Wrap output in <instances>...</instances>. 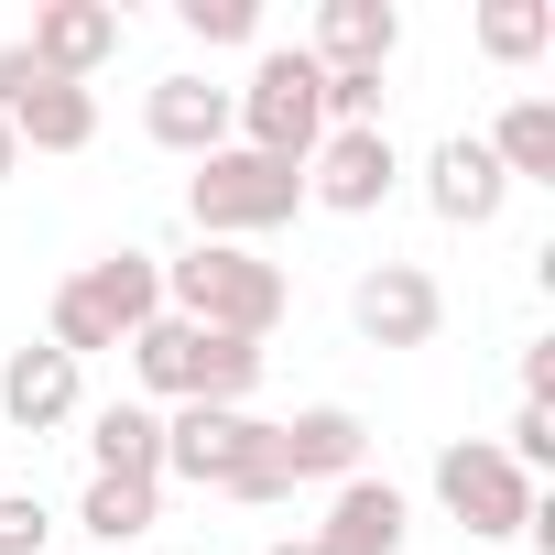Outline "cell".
Returning <instances> with one entry per match:
<instances>
[{
	"label": "cell",
	"mask_w": 555,
	"mask_h": 555,
	"mask_svg": "<svg viewBox=\"0 0 555 555\" xmlns=\"http://www.w3.org/2000/svg\"><path fill=\"white\" fill-rule=\"evenodd\" d=\"M284 306H295V284H284V261H261V250L196 240V250L164 261V317H185L207 338H250L261 349L272 327H284Z\"/></svg>",
	"instance_id": "1"
},
{
	"label": "cell",
	"mask_w": 555,
	"mask_h": 555,
	"mask_svg": "<svg viewBox=\"0 0 555 555\" xmlns=\"http://www.w3.org/2000/svg\"><path fill=\"white\" fill-rule=\"evenodd\" d=\"M153 317H164V261L153 250H99V261H77L66 284H55L44 338L66 360H88V349H131Z\"/></svg>",
	"instance_id": "2"
},
{
	"label": "cell",
	"mask_w": 555,
	"mask_h": 555,
	"mask_svg": "<svg viewBox=\"0 0 555 555\" xmlns=\"http://www.w3.org/2000/svg\"><path fill=\"white\" fill-rule=\"evenodd\" d=\"M164 479H196L218 501H284L272 468V425L250 403H175L164 414Z\"/></svg>",
	"instance_id": "3"
},
{
	"label": "cell",
	"mask_w": 555,
	"mask_h": 555,
	"mask_svg": "<svg viewBox=\"0 0 555 555\" xmlns=\"http://www.w3.org/2000/svg\"><path fill=\"white\" fill-rule=\"evenodd\" d=\"M229 142L272 153V164H317V142H327V66L306 44H272L250 66V88H229Z\"/></svg>",
	"instance_id": "4"
},
{
	"label": "cell",
	"mask_w": 555,
	"mask_h": 555,
	"mask_svg": "<svg viewBox=\"0 0 555 555\" xmlns=\"http://www.w3.org/2000/svg\"><path fill=\"white\" fill-rule=\"evenodd\" d=\"M306 207V164H272V153H207L196 175H185V218H196V240H229V250H250L261 229H284Z\"/></svg>",
	"instance_id": "5"
},
{
	"label": "cell",
	"mask_w": 555,
	"mask_h": 555,
	"mask_svg": "<svg viewBox=\"0 0 555 555\" xmlns=\"http://www.w3.org/2000/svg\"><path fill=\"white\" fill-rule=\"evenodd\" d=\"M131 382H142L153 403H250L261 349H250V338H207V327H185V317H153V327L131 338Z\"/></svg>",
	"instance_id": "6"
},
{
	"label": "cell",
	"mask_w": 555,
	"mask_h": 555,
	"mask_svg": "<svg viewBox=\"0 0 555 555\" xmlns=\"http://www.w3.org/2000/svg\"><path fill=\"white\" fill-rule=\"evenodd\" d=\"M436 501H447V522H457L468 544H501V533H522V522H533V479H522L490 436L436 447Z\"/></svg>",
	"instance_id": "7"
},
{
	"label": "cell",
	"mask_w": 555,
	"mask_h": 555,
	"mask_svg": "<svg viewBox=\"0 0 555 555\" xmlns=\"http://www.w3.org/2000/svg\"><path fill=\"white\" fill-rule=\"evenodd\" d=\"M0 120H12L23 153H88L99 142V99L77 77H44L23 44H0Z\"/></svg>",
	"instance_id": "8"
},
{
	"label": "cell",
	"mask_w": 555,
	"mask_h": 555,
	"mask_svg": "<svg viewBox=\"0 0 555 555\" xmlns=\"http://www.w3.org/2000/svg\"><path fill=\"white\" fill-rule=\"evenodd\" d=\"M392 185H403L392 131H327L317 164H306V207H327V218H371Z\"/></svg>",
	"instance_id": "9"
},
{
	"label": "cell",
	"mask_w": 555,
	"mask_h": 555,
	"mask_svg": "<svg viewBox=\"0 0 555 555\" xmlns=\"http://www.w3.org/2000/svg\"><path fill=\"white\" fill-rule=\"evenodd\" d=\"M349 317H360L371 349H425V338L447 327V295H436V272H425V261H371V272H360V295H349Z\"/></svg>",
	"instance_id": "10"
},
{
	"label": "cell",
	"mask_w": 555,
	"mask_h": 555,
	"mask_svg": "<svg viewBox=\"0 0 555 555\" xmlns=\"http://www.w3.org/2000/svg\"><path fill=\"white\" fill-rule=\"evenodd\" d=\"M360 457H371V425L349 414V403H306L295 425H272V468H284V490H306V479H360Z\"/></svg>",
	"instance_id": "11"
},
{
	"label": "cell",
	"mask_w": 555,
	"mask_h": 555,
	"mask_svg": "<svg viewBox=\"0 0 555 555\" xmlns=\"http://www.w3.org/2000/svg\"><path fill=\"white\" fill-rule=\"evenodd\" d=\"M425 207H436L447 229H490V218L512 207V175L490 164V142H479V131H447V142L425 153Z\"/></svg>",
	"instance_id": "12"
},
{
	"label": "cell",
	"mask_w": 555,
	"mask_h": 555,
	"mask_svg": "<svg viewBox=\"0 0 555 555\" xmlns=\"http://www.w3.org/2000/svg\"><path fill=\"white\" fill-rule=\"evenodd\" d=\"M120 34H131V23L109 12V0H44L34 34H23V55H34L44 77H77V88H88V77L120 55Z\"/></svg>",
	"instance_id": "13"
},
{
	"label": "cell",
	"mask_w": 555,
	"mask_h": 555,
	"mask_svg": "<svg viewBox=\"0 0 555 555\" xmlns=\"http://www.w3.org/2000/svg\"><path fill=\"white\" fill-rule=\"evenodd\" d=\"M0 425H12V436H55V425H77V360H66L55 338H34V349L0 360Z\"/></svg>",
	"instance_id": "14"
},
{
	"label": "cell",
	"mask_w": 555,
	"mask_h": 555,
	"mask_svg": "<svg viewBox=\"0 0 555 555\" xmlns=\"http://www.w3.org/2000/svg\"><path fill=\"white\" fill-rule=\"evenodd\" d=\"M403 522H414V512H403V490L360 468V479H338V490H327V522H317L306 544H317V555H403Z\"/></svg>",
	"instance_id": "15"
},
{
	"label": "cell",
	"mask_w": 555,
	"mask_h": 555,
	"mask_svg": "<svg viewBox=\"0 0 555 555\" xmlns=\"http://www.w3.org/2000/svg\"><path fill=\"white\" fill-rule=\"evenodd\" d=\"M392 44H403V12L392 0H317V66L327 77H382L392 66Z\"/></svg>",
	"instance_id": "16"
},
{
	"label": "cell",
	"mask_w": 555,
	"mask_h": 555,
	"mask_svg": "<svg viewBox=\"0 0 555 555\" xmlns=\"http://www.w3.org/2000/svg\"><path fill=\"white\" fill-rule=\"evenodd\" d=\"M142 131H153L164 153L207 164V153H229V88H207V77H164V88L142 99Z\"/></svg>",
	"instance_id": "17"
},
{
	"label": "cell",
	"mask_w": 555,
	"mask_h": 555,
	"mask_svg": "<svg viewBox=\"0 0 555 555\" xmlns=\"http://www.w3.org/2000/svg\"><path fill=\"white\" fill-rule=\"evenodd\" d=\"M88 457H99V479H164V414L153 403H99Z\"/></svg>",
	"instance_id": "18"
},
{
	"label": "cell",
	"mask_w": 555,
	"mask_h": 555,
	"mask_svg": "<svg viewBox=\"0 0 555 555\" xmlns=\"http://www.w3.org/2000/svg\"><path fill=\"white\" fill-rule=\"evenodd\" d=\"M479 142H490V164H501L512 185H555V99H512Z\"/></svg>",
	"instance_id": "19"
},
{
	"label": "cell",
	"mask_w": 555,
	"mask_h": 555,
	"mask_svg": "<svg viewBox=\"0 0 555 555\" xmlns=\"http://www.w3.org/2000/svg\"><path fill=\"white\" fill-rule=\"evenodd\" d=\"M153 512H164V479H88V501H77V522L99 533V555H120L131 533H153Z\"/></svg>",
	"instance_id": "20"
},
{
	"label": "cell",
	"mask_w": 555,
	"mask_h": 555,
	"mask_svg": "<svg viewBox=\"0 0 555 555\" xmlns=\"http://www.w3.org/2000/svg\"><path fill=\"white\" fill-rule=\"evenodd\" d=\"M555 44V0H479V55L490 66H533Z\"/></svg>",
	"instance_id": "21"
},
{
	"label": "cell",
	"mask_w": 555,
	"mask_h": 555,
	"mask_svg": "<svg viewBox=\"0 0 555 555\" xmlns=\"http://www.w3.org/2000/svg\"><path fill=\"white\" fill-rule=\"evenodd\" d=\"M175 23H185L196 44H250V34H261V0H175Z\"/></svg>",
	"instance_id": "22"
},
{
	"label": "cell",
	"mask_w": 555,
	"mask_h": 555,
	"mask_svg": "<svg viewBox=\"0 0 555 555\" xmlns=\"http://www.w3.org/2000/svg\"><path fill=\"white\" fill-rule=\"evenodd\" d=\"M501 457H512L522 479H533V468H555V414H544V403H522V414H512V436H501Z\"/></svg>",
	"instance_id": "23"
},
{
	"label": "cell",
	"mask_w": 555,
	"mask_h": 555,
	"mask_svg": "<svg viewBox=\"0 0 555 555\" xmlns=\"http://www.w3.org/2000/svg\"><path fill=\"white\" fill-rule=\"evenodd\" d=\"M0 555H44V501L34 490H0Z\"/></svg>",
	"instance_id": "24"
},
{
	"label": "cell",
	"mask_w": 555,
	"mask_h": 555,
	"mask_svg": "<svg viewBox=\"0 0 555 555\" xmlns=\"http://www.w3.org/2000/svg\"><path fill=\"white\" fill-rule=\"evenodd\" d=\"M522 403H544V414H555V338H544V349H522Z\"/></svg>",
	"instance_id": "25"
},
{
	"label": "cell",
	"mask_w": 555,
	"mask_h": 555,
	"mask_svg": "<svg viewBox=\"0 0 555 555\" xmlns=\"http://www.w3.org/2000/svg\"><path fill=\"white\" fill-rule=\"evenodd\" d=\"M23 175V142H12V120H0V185H12Z\"/></svg>",
	"instance_id": "26"
},
{
	"label": "cell",
	"mask_w": 555,
	"mask_h": 555,
	"mask_svg": "<svg viewBox=\"0 0 555 555\" xmlns=\"http://www.w3.org/2000/svg\"><path fill=\"white\" fill-rule=\"evenodd\" d=\"M261 555H317V544H306V533H284V544H261Z\"/></svg>",
	"instance_id": "27"
},
{
	"label": "cell",
	"mask_w": 555,
	"mask_h": 555,
	"mask_svg": "<svg viewBox=\"0 0 555 555\" xmlns=\"http://www.w3.org/2000/svg\"><path fill=\"white\" fill-rule=\"evenodd\" d=\"M0 490H12V479H0Z\"/></svg>",
	"instance_id": "28"
}]
</instances>
